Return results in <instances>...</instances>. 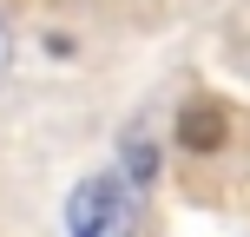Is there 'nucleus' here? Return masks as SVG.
Here are the masks:
<instances>
[{
  "mask_svg": "<svg viewBox=\"0 0 250 237\" xmlns=\"http://www.w3.org/2000/svg\"><path fill=\"white\" fill-rule=\"evenodd\" d=\"M171 145L185 151V158H217V151L230 145V106L211 99V92H191V99L178 106V119H171Z\"/></svg>",
  "mask_w": 250,
  "mask_h": 237,
  "instance_id": "obj_1",
  "label": "nucleus"
},
{
  "mask_svg": "<svg viewBox=\"0 0 250 237\" xmlns=\"http://www.w3.org/2000/svg\"><path fill=\"white\" fill-rule=\"evenodd\" d=\"M0 73H7V26H0Z\"/></svg>",
  "mask_w": 250,
  "mask_h": 237,
  "instance_id": "obj_2",
  "label": "nucleus"
}]
</instances>
